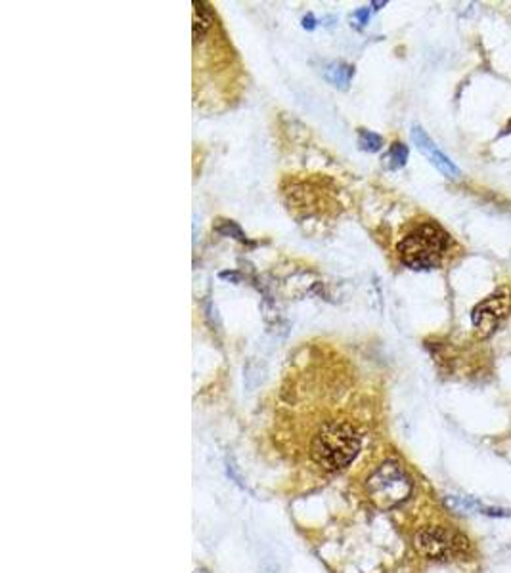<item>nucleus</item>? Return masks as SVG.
<instances>
[{
	"mask_svg": "<svg viewBox=\"0 0 511 573\" xmlns=\"http://www.w3.org/2000/svg\"><path fill=\"white\" fill-rule=\"evenodd\" d=\"M351 73L353 69L351 67H332L330 71H327V79H330L336 86H346V83H349L351 79Z\"/></svg>",
	"mask_w": 511,
	"mask_h": 573,
	"instance_id": "8",
	"label": "nucleus"
},
{
	"mask_svg": "<svg viewBox=\"0 0 511 573\" xmlns=\"http://www.w3.org/2000/svg\"><path fill=\"white\" fill-rule=\"evenodd\" d=\"M414 545L422 557L439 562L464 558L469 552V543L462 533L441 526H433L419 531L416 535Z\"/></svg>",
	"mask_w": 511,
	"mask_h": 573,
	"instance_id": "4",
	"label": "nucleus"
},
{
	"mask_svg": "<svg viewBox=\"0 0 511 573\" xmlns=\"http://www.w3.org/2000/svg\"><path fill=\"white\" fill-rule=\"evenodd\" d=\"M408 159V150L405 143H393L391 152L387 155V161H389V166L391 169H400V166H405Z\"/></svg>",
	"mask_w": 511,
	"mask_h": 573,
	"instance_id": "7",
	"label": "nucleus"
},
{
	"mask_svg": "<svg viewBox=\"0 0 511 573\" xmlns=\"http://www.w3.org/2000/svg\"><path fill=\"white\" fill-rule=\"evenodd\" d=\"M450 247V235L435 222H422L412 228L396 247L400 262L412 270L439 268Z\"/></svg>",
	"mask_w": 511,
	"mask_h": 573,
	"instance_id": "2",
	"label": "nucleus"
},
{
	"mask_svg": "<svg viewBox=\"0 0 511 573\" xmlns=\"http://www.w3.org/2000/svg\"><path fill=\"white\" fill-rule=\"evenodd\" d=\"M511 299L506 292L490 294L488 299L479 302L473 310V325H476L479 337H488L495 332L500 323L509 316Z\"/></svg>",
	"mask_w": 511,
	"mask_h": 573,
	"instance_id": "5",
	"label": "nucleus"
},
{
	"mask_svg": "<svg viewBox=\"0 0 511 573\" xmlns=\"http://www.w3.org/2000/svg\"><path fill=\"white\" fill-rule=\"evenodd\" d=\"M412 140L414 143L417 145V150L422 152L429 161L431 164H435V169L443 173L446 178H458L460 176V171L458 166H456L441 150L436 147V143L426 134V131L422 126H412Z\"/></svg>",
	"mask_w": 511,
	"mask_h": 573,
	"instance_id": "6",
	"label": "nucleus"
},
{
	"mask_svg": "<svg viewBox=\"0 0 511 573\" xmlns=\"http://www.w3.org/2000/svg\"><path fill=\"white\" fill-rule=\"evenodd\" d=\"M412 482L406 472L396 463L381 465L368 479V497L370 501L381 509L387 510L410 497Z\"/></svg>",
	"mask_w": 511,
	"mask_h": 573,
	"instance_id": "3",
	"label": "nucleus"
},
{
	"mask_svg": "<svg viewBox=\"0 0 511 573\" xmlns=\"http://www.w3.org/2000/svg\"><path fill=\"white\" fill-rule=\"evenodd\" d=\"M360 145L364 147V150H370V152H377L381 147V138L377 134H372L368 131H362L360 133Z\"/></svg>",
	"mask_w": 511,
	"mask_h": 573,
	"instance_id": "9",
	"label": "nucleus"
},
{
	"mask_svg": "<svg viewBox=\"0 0 511 573\" xmlns=\"http://www.w3.org/2000/svg\"><path fill=\"white\" fill-rule=\"evenodd\" d=\"M353 388L341 356L330 350L308 354L289 373L278 400L276 424L294 438V450L320 474L349 467L362 448L360 422L353 411Z\"/></svg>",
	"mask_w": 511,
	"mask_h": 573,
	"instance_id": "1",
	"label": "nucleus"
}]
</instances>
